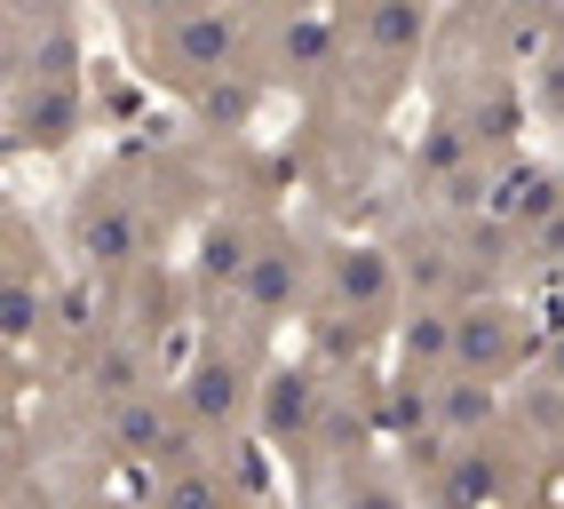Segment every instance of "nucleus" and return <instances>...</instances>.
Returning <instances> with one entry per match:
<instances>
[{"label": "nucleus", "instance_id": "2eb2a0df", "mask_svg": "<svg viewBox=\"0 0 564 509\" xmlns=\"http://www.w3.org/2000/svg\"><path fill=\"white\" fill-rule=\"evenodd\" d=\"M72 0H9V32H41V24H64Z\"/></svg>", "mask_w": 564, "mask_h": 509}, {"label": "nucleus", "instance_id": "4468645a", "mask_svg": "<svg viewBox=\"0 0 564 509\" xmlns=\"http://www.w3.org/2000/svg\"><path fill=\"white\" fill-rule=\"evenodd\" d=\"M524 104H533V128L564 136V41H549L533 64H524Z\"/></svg>", "mask_w": 564, "mask_h": 509}, {"label": "nucleus", "instance_id": "f03ea898", "mask_svg": "<svg viewBox=\"0 0 564 509\" xmlns=\"http://www.w3.org/2000/svg\"><path fill=\"white\" fill-rule=\"evenodd\" d=\"M175 224H183V207L167 199V184L143 160H120V167L80 175V192L64 199V254H72L80 279L128 286L135 271L160 263Z\"/></svg>", "mask_w": 564, "mask_h": 509}, {"label": "nucleus", "instance_id": "f8f14e48", "mask_svg": "<svg viewBox=\"0 0 564 509\" xmlns=\"http://www.w3.org/2000/svg\"><path fill=\"white\" fill-rule=\"evenodd\" d=\"M303 509H413V486H405L398 454H358L318 494H303Z\"/></svg>", "mask_w": 564, "mask_h": 509}, {"label": "nucleus", "instance_id": "7ed1b4c3", "mask_svg": "<svg viewBox=\"0 0 564 509\" xmlns=\"http://www.w3.org/2000/svg\"><path fill=\"white\" fill-rule=\"evenodd\" d=\"M334 32H343V72H334V112L343 128H382L390 104L413 88L430 56L437 0H334Z\"/></svg>", "mask_w": 564, "mask_h": 509}, {"label": "nucleus", "instance_id": "0eeeda50", "mask_svg": "<svg viewBox=\"0 0 564 509\" xmlns=\"http://www.w3.org/2000/svg\"><path fill=\"white\" fill-rule=\"evenodd\" d=\"M541 318L524 311V295H477V303H454V375H477V382H501L517 390L524 375L541 367Z\"/></svg>", "mask_w": 564, "mask_h": 509}, {"label": "nucleus", "instance_id": "ddd939ff", "mask_svg": "<svg viewBox=\"0 0 564 509\" xmlns=\"http://www.w3.org/2000/svg\"><path fill=\"white\" fill-rule=\"evenodd\" d=\"M398 375H413V382H445L454 375V311L445 303H405V318H398Z\"/></svg>", "mask_w": 564, "mask_h": 509}, {"label": "nucleus", "instance_id": "f257e3e1", "mask_svg": "<svg viewBox=\"0 0 564 509\" xmlns=\"http://www.w3.org/2000/svg\"><path fill=\"white\" fill-rule=\"evenodd\" d=\"M405 318V279L390 239H350L318 231V271H311V311H303V350L326 367H366L382 343H398Z\"/></svg>", "mask_w": 564, "mask_h": 509}, {"label": "nucleus", "instance_id": "9d476101", "mask_svg": "<svg viewBox=\"0 0 564 509\" xmlns=\"http://www.w3.org/2000/svg\"><path fill=\"white\" fill-rule=\"evenodd\" d=\"M88 128V72H9V152L56 160Z\"/></svg>", "mask_w": 564, "mask_h": 509}, {"label": "nucleus", "instance_id": "39448f33", "mask_svg": "<svg viewBox=\"0 0 564 509\" xmlns=\"http://www.w3.org/2000/svg\"><path fill=\"white\" fill-rule=\"evenodd\" d=\"M430 112H445L477 160H517L524 128H533V104H524V72L517 64H485V56H454L430 80Z\"/></svg>", "mask_w": 564, "mask_h": 509}, {"label": "nucleus", "instance_id": "20e7f679", "mask_svg": "<svg viewBox=\"0 0 564 509\" xmlns=\"http://www.w3.org/2000/svg\"><path fill=\"white\" fill-rule=\"evenodd\" d=\"M279 350H254L239 335H223V326H199V343L192 358L175 367V407L192 414V430L215 446V454H231L254 438V407H262V367H271Z\"/></svg>", "mask_w": 564, "mask_h": 509}, {"label": "nucleus", "instance_id": "6e6552de", "mask_svg": "<svg viewBox=\"0 0 564 509\" xmlns=\"http://www.w3.org/2000/svg\"><path fill=\"white\" fill-rule=\"evenodd\" d=\"M9 263H0V343H9V358L24 367L32 350H41L48 318H56V295H64V271L48 263V247L32 239V215L9 207Z\"/></svg>", "mask_w": 564, "mask_h": 509}, {"label": "nucleus", "instance_id": "9b49d317", "mask_svg": "<svg viewBox=\"0 0 564 509\" xmlns=\"http://www.w3.org/2000/svg\"><path fill=\"white\" fill-rule=\"evenodd\" d=\"M143 509H262V486H254L247 446H231V454H199L183 469H160L143 486Z\"/></svg>", "mask_w": 564, "mask_h": 509}, {"label": "nucleus", "instance_id": "423d86ee", "mask_svg": "<svg viewBox=\"0 0 564 509\" xmlns=\"http://www.w3.org/2000/svg\"><path fill=\"white\" fill-rule=\"evenodd\" d=\"M254 32V80L286 88V96H334V72H343V32H334V9H247Z\"/></svg>", "mask_w": 564, "mask_h": 509}, {"label": "nucleus", "instance_id": "1a4fd4ad", "mask_svg": "<svg viewBox=\"0 0 564 509\" xmlns=\"http://www.w3.org/2000/svg\"><path fill=\"white\" fill-rule=\"evenodd\" d=\"M318 414H326V358L294 350L262 367V407H254V438L271 446L286 469H303L318 446Z\"/></svg>", "mask_w": 564, "mask_h": 509}]
</instances>
